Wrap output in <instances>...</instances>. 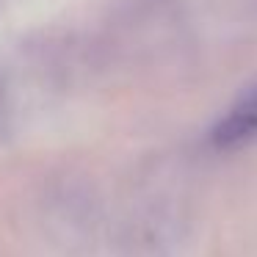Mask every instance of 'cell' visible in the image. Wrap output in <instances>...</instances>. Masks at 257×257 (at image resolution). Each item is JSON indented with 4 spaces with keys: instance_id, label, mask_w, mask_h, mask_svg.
I'll return each mask as SVG.
<instances>
[{
    "instance_id": "obj_1",
    "label": "cell",
    "mask_w": 257,
    "mask_h": 257,
    "mask_svg": "<svg viewBox=\"0 0 257 257\" xmlns=\"http://www.w3.org/2000/svg\"><path fill=\"white\" fill-rule=\"evenodd\" d=\"M257 139V83H251L210 130L216 150H240Z\"/></svg>"
}]
</instances>
